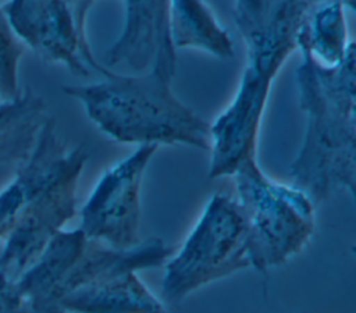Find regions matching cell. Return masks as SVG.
Returning a JSON list of instances; mask_svg holds the SVG:
<instances>
[{"mask_svg":"<svg viewBox=\"0 0 356 313\" xmlns=\"http://www.w3.org/2000/svg\"><path fill=\"white\" fill-rule=\"evenodd\" d=\"M86 161V149L67 146L49 115L31 153L17 166L15 175L24 184L25 200L6 236L0 255L1 274L15 280L75 217L76 191Z\"/></svg>","mask_w":356,"mask_h":313,"instance_id":"cell-4","label":"cell"},{"mask_svg":"<svg viewBox=\"0 0 356 313\" xmlns=\"http://www.w3.org/2000/svg\"><path fill=\"white\" fill-rule=\"evenodd\" d=\"M95 0H8L0 6L18 40L40 60L79 77H107L111 70L92 51L86 17Z\"/></svg>","mask_w":356,"mask_h":313,"instance_id":"cell-8","label":"cell"},{"mask_svg":"<svg viewBox=\"0 0 356 313\" xmlns=\"http://www.w3.org/2000/svg\"><path fill=\"white\" fill-rule=\"evenodd\" d=\"M172 253L159 236L129 249H113L99 242L82 284L61 298L60 307L64 313H168L138 271L164 266Z\"/></svg>","mask_w":356,"mask_h":313,"instance_id":"cell-7","label":"cell"},{"mask_svg":"<svg viewBox=\"0 0 356 313\" xmlns=\"http://www.w3.org/2000/svg\"><path fill=\"white\" fill-rule=\"evenodd\" d=\"M0 313H42L15 287L14 280L0 273Z\"/></svg>","mask_w":356,"mask_h":313,"instance_id":"cell-16","label":"cell"},{"mask_svg":"<svg viewBox=\"0 0 356 313\" xmlns=\"http://www.w3.org/2000/svg\"><path fill=\"white\" fill-rule=\"evenodd\" d=\"M246 224L250 267L259 273L299 255L316 231V203L291 182L267 175L257 157L245 160L231 175Z\"/></svg>","mask_w":356,"mask_h":313,"instance_id":"cell-5","label":"cell"},{"mask_svg":"<svg viewBox=\"0 0 356 313\" xmlns=\"http://www.w3.org/2000/svg\"><path fill=\"white\" fill-rule=\"evenodd\" d=\"M49 115L46 102L28 86L0 104V166H18L28 157Z\"/></svg>","mask_w":356,"mask_h":313,"instance_id":"cell-12","label":"cell"},{"mask_svg":"<svg viewBox=\"0 0 356 313\" xmlns=\"http://www.w3.org/2000/svg\"><path fill=\"white\" fill-rule=\"evenodd\" d=\"M312 8L316 7V6H320V4H324V3H331V1H341L345 4L346 8L349 10H355V0H305Z\"/></svg>","mask_w":356,"mask_h":313,"instance_id":"cell-17","label":"cell"},{"mask_svg":"<svg viewBox=\"0 0 356 313\" xmlns=\"http://www.w3.org/2000/svg\"><path fill=\"white\" fill-rule=\"evenodd\" d=\"M124 1V26L115 42L106 50L102 63L110 70L125 64L134 74L153 67L174 77L177 51L168 38V0Z\"/></svg>","mask_w":356,"mask_h":313,"instance_id":"cell-10","label":"cell"},{"mask_svg":"<svg viewBox=\"0 0 356 313\" xmlns=\"http://www.w3.org/2000/svg\"><path fill=\"white\" fill-rule=\"evenodd\" d=\"M24 56V45L11 31L0 8V99L10 102L21 89L18 86V65Z\"/></svg>","mask_w":356,"mask_h":313,"instance_id":"cell-14","label":"cell"},{"mask_svg":"<svg viewBox=\"0 0 356 313\" xmlns=\"http://www.w3.org/2000/svg\"><path fill=\"white\" fill-rule=\"evenodd\" d=\"M25 200V188L18 175L0 191V239L11 231Z\"/></svg>","mask_w":356,"mask_h":313,"instance_id":"cell-15","label":"cell"},{"mask_svg":"<svg viewBox=\"0 0 356 313\" xmlns=\"http://www.w3.org/2000/svg\"><path fill=\"white\" fill-rule=\"evenodd\" d=\"M250 267L246 224L235 198H209L177 253L164 263L161 294L178 303L195 291Z\"/></svg>","mask_w":356,"mask_h":313,"instance_id":"cell-6","label":"cell"},{"mask_svg":"<svg viewBox=\"0 0 356 313\" xmlns=\"http://www.w3.org/2000/svg\"><path fill=\"white\" fill-rule=\"evenodd\" d=\"M1 103H3V100H1V99H0V104H1Z\"/></svg>","mask_w":356,"mask_h":313,"instance_id":"cell-18","label":"cell"},{"mask_svg":"<svg viewBox=\"0 0 356 313\" xmlns=\"http://www.w3.org/2000/svg\"><path fill=\"white\" fill-rule=\"evenodd\" d=\"M159 146H136L107 167L79 210V230L113 249L136 246L140 225V188L146 168Z\"/></svg>","mask_w":356,"mask_h":313,"instance_id":"cell-9","label":"cell"},{"mask_svg":"<svg viewBox=\"0 0 356 313\" xmlns=\"http://www.w3.org/2000/svg\"><path fill=\"white\" fill-rule=\"evenodd\" d=\"M295 83L305 132L289 166L291 184L317 204L337 191L355 199L356 186V60L355 47L337 67L317 64L299 50Z\"/></svg>","mask_w":356,"mask_h":313,"instance_id":"cell-2","label":"cell"},{"mask_svg":"<svg viewBox=\"0 0 356 313\" xmlns=\"http://www.w3.org/2000/svg\"><path fill=\"white\" fill-rule=\"evenodd\" d=\"M172 75L149 68L139 74L114 70L89 85L63 86L107 138L125 145H184L210 150V122L181 102Z\"/></svg>","mask_w":356,"mask_h":313,"instance_id":"cell-3","label":"cell"},{"mask_svg":"<svg viewBox=\"0 0 356 313\" xmlns=\"http://www.w3.org/2000/svg\"><path fill=\"white\" fill-rule=\"evenodd\" d=\"M245 65L229 104L210 122L209 178L231 177L257 157V139L273 82L298 50V33L312 7L305 0H234Z\"/></svg>","mask_w":356,"mask_h":313,"instance_id":"cell-1","label":"cell"},{"mask_svg":"<svg viewBox=\"0 0 356 313\" xmlns=\"http://www.w3.org/2000/svg\"><path fill=\"white\" fill-rule=\"evenodd\" d=\"M352 47L343 3H324L310 10L298 33V50H305L323 67H337Z\"/></svg>","mask_w":356,"mask_h":313,"instance_id":"cell-13","label":"cell"},{"mask_svg":"<svg viewBox=\"0 0 356 313\" xmlns=\"http://www.w3.org/2000/svg\"><path fill=\"white\" fill-rule=\"evenodd\" d=\"M167 28L175 51L195 49L220 60L232 58L235 54L229 32L204 0H168Z\"/></svg>","mask_w":356,"mask_h":313,"instance_id":"cell-11","label":"cell"}]
</instances>
